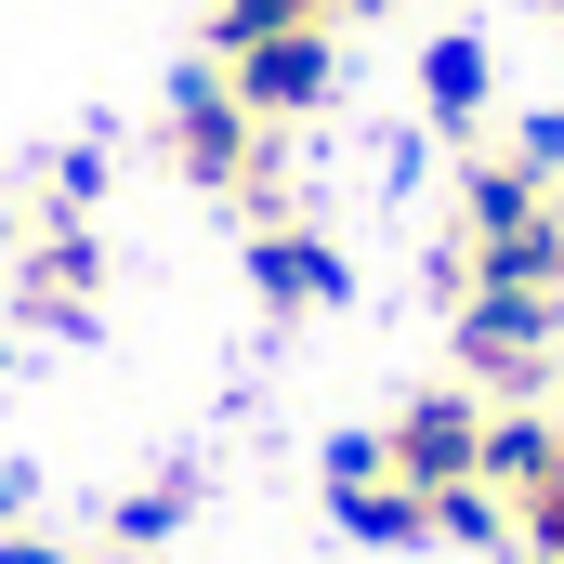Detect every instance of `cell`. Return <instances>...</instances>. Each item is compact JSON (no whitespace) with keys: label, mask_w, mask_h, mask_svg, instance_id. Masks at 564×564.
Here are the masks:
<instances>
[{"label":"cell","mask_w":564,"mask_h":564,"mask_svg":"<svg viewBox=\"0 0 564 564\" xmlns=\"http://www.w3.org/2000/svg\"><path fill=\"white\" fill-rule=\"evenodd\" d=\"M158 144H171V171H184L197 197H237L250 224H263V210H289V184H276V132L237 106V79H224V66H184V79H171V119H158Z\"/></svg>","instance_id":"cell-1"},{"label":"cell","mask_w":564,"mask_h":564,"mask_svg":"<svg viewBox=\"0 0 564 564\" xmlns=\"http://www.w3.org/2000/svg\"><path fill=\"white\" fill-rule=\"evenodd\" d=\"M368 459L408 486V499H446V486H486V408L459 394V381H421L394 421L368 433Z\"/></svg>","instance_id":"cell-2"},{"label":"cell","mask_w":564,"mask_h":564,"mask_svg":"<svg viewBox=\"0 0 564 564\" xmlns=\"http://www.w3.org/2000/svg\"><path fill=\"white\" fill-rule=\"evenodd\" d=\"M93 302H106V237L79 210H26L13 224V315L26 328H93Z\"/></svg>","instance_id":"cell-3"},{"label":"cell","mask_w":564,"mask_h":564,"mask_svg":"<svg viewBox=\"0 0 564 564\" xmlns=\"http://www.w3.org/2000/svg\"><path fill=\"white\" fill-rule=\"evenodd\" d=\"M224 79H237V106H250L263 132H302V119H328V93H341V26L250 40V53H224Z\"/></svg>","instance_id":"cell-4"},{"label":"cell","mask_w":564,"mask_h":564,"mask_svg":"<svg viewBox=\"0 0 564 564\" xmlns=\"http://www.w3.org/2000/svg\"><path fill=\"white\" fill-rule=\"evenodd\" d=\"M250 302H263V315H328V302H341V250H328L302 210H263V224H250Z\"/></svg>","instance_id":"cell-5"},{"label":"cell","mask_w":564,"mask_h":564,"mask_svg":"<svg viewBox=\"0 0 564 564\" xmlns=\"http://www.w3.org/2000/svg\"><path fill=\"white\" fill-rule=\"evenodd\" d=\"M486 93H499V53H486L473 26H446V40L421 53V119L446 144H486Z\"/></svg>","instance_id":"cell-6"},{"label":"cell","mask_w":564,"mask_h":564,"mask_svg":"<svg viewBox=\"0 0 564 564\" xmlns=\"http://www.w3.org/2000/svg\"><path fill=\"white\" fill-rule=\"evenodd\" d=\"M289 26H355V0H210V66L250 40H289Z\"/></svg>","instance_id":"cell-7"},{"label":"cell","mask_w":564,"mask_h":564,"mask_svg":"<svg viewBox=\"0 0 564 564\" xmlns=\"http://www.w3.org/2000/svg\"><path fill=\"white\" fill-rule=\"evenodd\" d=\"M171 525H184V473H171V486H144V499H119V525H106V539H119V552H158Z\"/></svg>","instance_id":"cell-8"},{"label":"cell","mask_w":564,"mask_h":564,"mask_svg":"<svg viewBox=\"0 0 564 564\" xmlns=\"http://www.w3.org/2000/svg\"><path fill=\"white\" fill-rule=\"evenodd\" d=\"M512 158H525V171H539V184H564V106H525V119H512Z\"/></svg>","instance_id":"cell-9"},{"label":"cell","mask_w":564,"mask_h":564,"mask_svg":"<svg viewBox=\"0 0 564 564\" xmlns=\"http://www.w3.org/2000/svg\"><path fill=\"white\" fill-rule=\"evenodd\" d=\"M0 564H79V552H66V539H26V525H13V539H0Z\"/></svg>","instance_id":"cell-10"},{"label":"cell","mask_w":564,"mask_h":564,"mask_svg":"<svg viewBox=\"0 0 564 564\" xmlns=\"http://www.w3.org/2000/svg\"><path fill=\"white\" fill-rule=\"evenodd\" d=\"M13 525H26V473L0 459V539H13Z\"/></svg>","instance_id":"cell-11"},{"label":"cell","mask_w":564,"mask_h":564,"mask_svg":"<svg viewBox=\"0 0 564 564\" xmlns=\"http://www.w3.org/2000/svg\"><path fill=\"white\" fill-rule=\"evenodd\" d=\"M552 250H564V197H552Z\"/></svg>","instance_id":"cell-12"},{"label":"cell","mask_w":564,"mask_h":564,"mask_svg":"<svg viewBox=\"0 0 564 564\" xmlns=\"http://www.w3.org/2000/svg\"><path fill=\"white\" fill-rule=\"evenodd\" d=\"M355 13H394V0H355Z\"/></svg>","instance_id":"cell-13"},{"label":"cell","mask_w":564,"mask_h":564,"mask_svg":"<svg viewBox=\"0 0 564 564\" xmlns=\"http://www.w3.org/2000/svg\"><path fill=\"white\" fill-rule=\"evenodd\" d=\"M539 13H552V26H564V0H539Z\"/></svg>","instance_id":"cell-14"}]
</instances>
